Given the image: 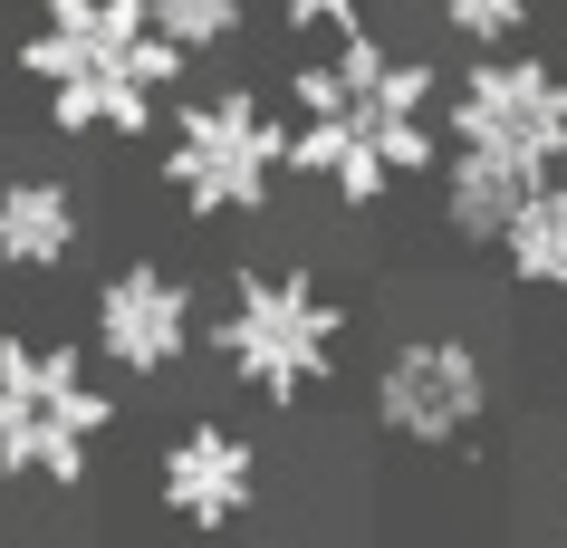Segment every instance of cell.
I'll return each instance as SVG.
<instances>
[{"label":"cell","mask_w":567,"mask_h":548,"mask_svg":"<svg viewBox=\"0 0 567 548\" xmlns=\"http://www.w3.org/2000/svg\"><path fill=\"white\" fill-rule=\"evenodd\" d=\"M78 241H87V193L68 174H10L0 183V270L10 279L68 270Z\"/></svg>","instance_id":"cell-10"},{"label":"cell","mask_w":567,"mask_h":548,"mask_svg":"<svg viewBox=\"0 0 567 548\" xmlns=\"http://www.w3.org/2000/svg\"><path fill=\"white\" fill-rule=\"evenodd\" d=\"M558 500H567V443H558Z\"/></svg>","instance_id":"cell-16"},{"label":"cell","mask_w":567,"mask_h":548,"mask_svg":"<svg viewBox=\"0 0 567 548\" xmlns=\"http://www.w3.org/2000/svg\"><path fill=\"white\" fill-rule=\"evenodd\" d=\"M347 299H337L318 270H299V260H250V270L221 279V308H212V365L231 375L240 395L260 404H308L318 385H337V365H347Z\"/></svg>","instance_id":"cell-2"},{"label":"cell","mask_w":567,"mask_h":548,"mask_svg":"<svg viewBox=\"0 0 567 548\" xmlns=\"http://www.w3.org/2000/svg\"><path fill=\"white\" fill-rule=\"evenodd\" d=\"M203 347V299L193 279L164 270V260H116V270L87 289V356L135 375V385H164L183 375Z\"/></svg>","instance_id":"cell-8"},{"label":"cell","mask_w":567,"mask_h":548,"mask_svg":"<svg viewBox=\"0 0 567 548\" xmlns=\"http://www.w3.org/2000/svg\"><path fill=\"white\" fill-rule=\"evenodd\" d=\"M509 260V279L519 289H538V299H558L567 289V174H538L529 203L501 221V241H491Z\"/></svg>","instance_id":"cell-12"},{"label":"cell","mask_w":567,"mask_h":548,"mask_svg":"<svg viewBox=\"0 0 567 548\" xmlns=\"http://www.w3.org/2000/svg\"><path fill=\"white\" fill-rule=\"evenodd\" d=\"M529 164H509V154H481V145H443V164H433V193H443V231L452 241L491 250L501 241V221L529 203Z\"/></svg>","instance_id":"cell-11"},{"label":"cell","mask_w":567,"mask_h":548,"mask_svg":"<svg viewBox=\"0 0 567 548\" xmlns=\"http://www.w3.org/2000/svg\"><path fill=\"white\" fill-rule=\"evenodd\" d=\"M443 145H481V154L529 164V174H567V68L529 59L519 39L481 49L443 87Z\"/></svg>","instance_id":"cell-7"},{"label":"cell","mask_w":567,"mask_h":548,"mask_svg":"<svg viewBox=\"0 0 567 548\" xmlns=\"http://www.w3.org/2000/svg\"><path fill=\"white\" fill-rule=\"evenodd\" d=\"M279 10V30H299V39H337V30H365L385 0H269Z\"/></svg>","instance_id":"cell-15"},{"label":"cell","mask_w":567,"mask_h":548,"mask_svg":"<svg viewBox=\"0 0 567 548\" xmlns=\"http://www.w3.org/2000/svg\"><path fill=\"white\" fill-rule=\"evenodd\" d=\"M365 404H375V433L404 453H462L491 424V356L462 328H414L375 356Z\"/></svg>","instance_id":"cell-6"},{"label":"cell","mask_w":567,"mask_h":548,"mask_svg":"<svg viewBox=\"0 0 567 548\" xmlns=\"http://www.w3.org/2000/svg\"><path fill=\"white\" fill-rule=\"evenodd\" d=\"M10 10H39V0H10Z\"/></svg>","instance_id":"cell-17"},{"label":"cell","mask_w":567,"mask_h":548,"mask_svg":"<svg viewBox=\"0 0 567 548\" xmlns=\"http://www.w3.org/2000/svg\"><path fill=\"white\" fill-rule=\"evenodd\" d=\"M154 500H164V519L193 529V539H231L240 519L260 510V443L240 424H221V414H193V424L154 453Z\"/></svg>","instance_id":"cell-9"},{"label":"cell","mask_w":567,"mask_h":548,"mask_svg":"<svg viewBox=\"0 0 567 548\" xmlns=\"http://www.w3.org/2000/svg\"><path fill=\"white\" fill-rule=\"evenodd\" d=\"M145 20L174 39L183 59H212V49H231L250 30V0H145Z\"/></svg>","instance_id":"cell-13"},{"label":"cell","mask_w":567,"mask_h":548,"mask_svg":"<svg viewBox=\"0 0 567 548\" xmlns=\"http://www.w3.org/2000/svg\"><path fill=\"white\" fill-rule=\"evenodd\" d=\"M433 20H443V39H462V49H509V39H529L538 0H433Z\"/></svg>","instance_id":"cell-14"},{"label":"cell","mask_w":567,"mask_h":548,"mask_svg":"<svg viewBox=\"0 0 567 548\" xmlns=\"http://www.w3.org/2000/svg\"><path fill=\"white\" fill-rule=\"evenodd\" d=\"M10 59H20V77L39 87L49 125L78 135V145L154 135L174 77L193 68L174 39L145 20V0H39Z\"/></svg>","instance_id":"cell-1"},{"label":"cell","mask_w":567,"mask_h":548,"mask_svg":"<svg viewBox=\"0 0 567 548\" xmlns=\"http://www.w3.org/2000/svg\"><path fill=\"white\" fill-rule=\"evenodd\" d=\"M289 125H337V135H357L394 183H414L443 164V87H433V68L404 59L394 39L375 30H337L318 59L289 68Z\"/></svg>","instance_id":"cell-3"},{"label":"cell","mask_w":567,"mask_h":548,"mask_svg":"<svg viewBox=\"0 0 567 548\" xmlns=\"http://www.w3.org/2000/svg\"><path fill=\"white\" fill-rule=\"evenodd\" d=\"M154 174L183 203V221H260L289 183V106H269L260 87L183 96L164 116Z\"/></svg>","instance_id":"cell-5"},{"label":"cell","mask_w":567,"mask_h":548,"mask_svg":"<svg viewBox=\"0 0 567 548\" xmlns=\"http://www.w3.org/2000/svg\"><path fill=\"white\" fill-rule=\"evenodd\" d=\"M116 433V385L68 337H0V482L87 490L96 443Z\"/></svg>","instance_id":"cell-4"}]
</instances>
